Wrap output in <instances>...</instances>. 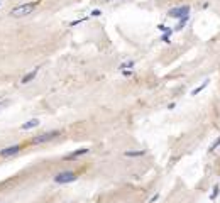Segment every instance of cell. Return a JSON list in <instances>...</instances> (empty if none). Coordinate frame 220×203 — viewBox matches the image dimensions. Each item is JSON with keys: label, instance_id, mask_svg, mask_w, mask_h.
I'll return each instance as SVG.
<instances>
[{"label": "cell", "instance_id": "8fae6325", "mask_svg": "<svg viewBox=\"0 0 220 203\" xmlns=\"http://www.w3.org/2000/svg\"><path fill=\"white\" fill-rule=\"evenodd\" d=\"M188 20H190V15H186V17H183V19L178 20V24H176V27H174V32H180L186 27V24H188Z\"/></svg>", "mask_w": 220, "mask_h": 203}, {"label": "cell", "instance_id": "9a60e30c", "mask_svg": "<svg viewBox=\"0 0 220 203\" xmlns=\"http://www.w3.org/2000/svg\"><path fill=\"white\" fill-rule=\"evenodd\" d=\"M219 147H220V135L210 144V147H208V152H213V151H215V149H219Z\"/></svg>", "mask_w": 220, "mask_h": 203}, {"label": "cell", "instance_id": "30bf717a", "mask_svg": "<svg viewBox=\"0 0 220 203\" xmlns=\"http://www.w3.org/2000/svg\"><path fill=\"white\" fill-rule=\"evenodd\" d=\"M136 68V61L134 59H127V61H124V63H120L119 64V69L120 71H125V69H134Z\"/></svg>", "mask_w": 220, "mask_h": 203}, {"label": "cell", "instance_id": "d6986e66", "mask_svg": "<svg viewBox=\"0 0 220 203\" xmlns=\"http://www.w3.org/2000/svg\"><path fill=\"white\" fill-rule=\"evenodd\" d=\"M85 20H86V17H83V19H76V20H73V22H71L70 26H71V27H75V26H78V24H81V22H85Z\"/></svg>", "mask_w": 220, "mask_h": 203}, {"label": "cell", "instance_id": "7c38bea8", "mask_svg": "<svg viewBox=\"0 0 220 203\" xmlns=\"http://www.w3.org/2000/svg\"><path fill=\"white\" fill-rule=\"evenodd\" d=\"M208 83H210V80H205V81H203L201 85H198V87L195 88V90H191V95H193V97H196L198 93H201V91H203L205 88L208 87Z\"/></svg>", "mask_w": 220, "mask_h": 203}, {"label": "cell", "instance_id": "2e32d148", "mask_svg": "<svg viewBox=\"0 0 220 203\" xmlns=\"http://www.w3.org/2000/svg\"><path fill=\"white\" fill-rule=\"evenodd\" d=\"M156 27H158V30H161L163 34H166V32H174V29H171V27H168V26H164V24H158Z\"/></svg>", "mask_w": 220, "mask_h": 203}, {"label": "cell", "instance_id": "5bb4252c", "mask_svg": "<svg viewBox=\"0 0 220 203\" xmlns=\"http://www.w3.org/2000/svg\"><path fill=\"white\" fill-rule=\"evenodd\" d=\"M171 36H173V32H166V34H161L159 41H163L164 44H171Z\"/></svg>", "mask_w": 220, "mask_h": 203}, {"label": "cell", "instance_id": "3957f363", "mask_svg": "<svg viewBox=\"0 0 220 203\" xmlns=\"http://www.w3.org/2000/svg\"><path fill=\"white\" fill-rule=\"evenodd\" d=\"M61 134H63L61 130H48V132H42V134L34 135V137L29 141V144H34V145L48 144V142H51V141H54L56 137H59Z\"/></svg>", "mask_w": 220, "mask_h": 203}, {"label": "cell", "instance_id": "277c9868", "mask_svg": "<svg viewBox=\"0 0 220 203\" xmlns=\"http://www.w3.org/2000/svg\"><path fill=\"white\" fill-rule=\"evenodd\" d=\"M190 5H180V7H173V9L168 10V17H171V19H183V17H186V15H190Z\"/></svg>", "mask_w": 220, "mask_h": 203}, {"label": "cell", "instance_id": "6da1fadb", "mask_svg": "<svg viewBox=\"0 0 220 203\" xmlns=\"http://www.w3.org/2000/svg\"><path fill=\"white\" fill-rule=\"evenodd\" d=\"M42 0H32V2H27V3H20L17 7H14V9L9 10V15L10 17H15V19H19V17H26V15H29L34 12V9L39 5Z\"/></svg>", "mask_w": 220, "mask_h": 203}, {"label": "cell", "instance_id": "603a6c76", "mask_svg": "<svg viewBox=\"0 0 220 203\" xmlns=\"http://www.w3.org/2000/svg\"><path fill=\"white\" fill-rule=\"evenodd\" d=\"M0 5H2V0H0Z\"/></svg>", "mask_w": 220, "mask_h": 203}, {"label": "cell", "instance_id": "e0dca14e", "mask_svg": "<svg viewBox=\"0 0 220 203\" xmlns=\"http://www.w3.org/2000/svg\"><path fill=\"white\" fill-rule=\"evenodd\" d=\"M90 15H91V17H100V15H102V10H100V9H93V10L90 12Z\"/></svg>", "mask_w": 220, "mask_h": 203}, {"label": "cell", "instance_id": "8992f818", "mask_svg": "<svg viewBox=\"0 0 220 203\" xmlns=\"http://www.w3.org/2000/svg\"><path fill=\"white\" fill-rule=\"evenodd\" d=\"M39 71H41V66H34L29 73H26L24 76L20 78V85H27V83H30V81H34Z\"/></svg>", "mask_w": 220, "mask_h": 203}, {"label": "cell", "instance_id": "52a82bcc", "mask_svg": "<svg viewBox=\"0 0 220 203\" xmlns=\"http://www.w3.org/2000/svg\"><path fill=\"white\" fill-rule=\"evenodd\" d=\"M90 152V149L88 147H80V149H75V151H71L70 154L64 156V159H68V161H73V159H76V157H81V156L88 154Z\"/></svg>", "mask_w": 220, "mask_h": 203}, {"label": "cell", "instance_id": "44dd1931", "mask_svg": "<svg viewBox=\"0 0 220 203\" xmlns=\"http://www.w3.org/2000/svg\"><path fill=\"white\" fill-rule=\"evenodd\" d=\"M174 107H176V103H174V102H171L169 105H168V108H169V110H173V108H174Z\"/></svg>", "mask_w": 220, "mask_h": 203}, {"label": "cell", "instance_id": "ac0fdd59", "mask_svg": "<svg viewBox=\"0 0 220 203\" xmlns=\"http://www.w3.org/2000/svg\"><path fill=\"white\" fill-rule=\"evenodd\" d=\"M159 196H161V193H154V195L149 198V203H156L158 200H159Z\"/></svg>", "mask_w": 220, "mask_h": 203}, {"label": "cell", "instance_id": "ba28073f", "mask_svg": "<svg viewBox=\"0 0 220 203\" xmlns=\"http://www.w3.org/2000/svg\"><path fill=\"white\" fill-rule=\"evenodd\" d=\"M39 125H41V118L34 117V118H30L27 122H24L20 125V130H30V129H36V127H39Z\"/></svg>", "mask_w": 220, "mask_h": 203}, {"label": "cell", "instance_id": "ffe728a7", "mask_svg": "<svg viewBox=\"0 0 220 203\" xmlns=\"http://www.w3.org/2000/svg\"><path fill=\"white\" fill-rule=\"evenodd\" d=\"M122 75L124 76H132L134 75V69H125V71H122Z\"/></svg>", "mask_w": 220, "mask_h": 203}, {"label": "cell", "instance_id": "5b68a950", "mask_svg": "<svg viewBox=\"0 0 220 203\" xmlns=\"http://www.w3.org/2000/svg\"><path fill=\"white\" fill-rule=\"evenodd\" d=\"M22 147H24V144H12V145H7V147L0 149V157H2V159L14 157V156H17L20 151H22Z\"/></svg>", "mask_w": 220, "mask_h": 203}, {"label": "cell", "instance_id": "9c48e42d", "mask_svg": "<svg viewBox=\"0 0 220 203\" xmlns=\"http://www.w3.org/2000/svg\"><path fill=\"white\" fill-rule=\"evenodd\" d=\"M147 154L146 149H137V151H124V156L125 157H142V156Z\"/></svg>", "mask_w": 220, "mask_h": 203}, {"label": "cell", "instance_id": "7402d4cb", "mask_svg": "<svg viewBox=\"0 0 220 203\" xmlns=\"http://www.w3.org/2000/svg\"><path fill=\"white\" fill-rule=\"evenodd\" d=\"M105 2H115V0H105Z\"/></svg>", "mask_w": 220, "mask_h": 203}, {"label": "cell", "instance_id": "4fadbf2b", "mask_svg": "<svg viewBox=\"0 0 220 203\" xmlns=\"http://www.w3.org/2000/svg\"><path fill=\"white\" fill-rule=\"evenodd\" d=\"M220 195V184H215L213 188H212V193H210V202H215L217 198H219Z\"/></svg>", "mask_w": 220, "mask_h": 203}, {"label": "cell", "instance_id": "7a4b0ae2", "mask_svg": "<svg viewBox=\"0 0 220 203\" xmlns=\"http://www.w3.org/2000/svg\"><path fill=\"white\" fill-rule=\"evenodd\" d=\"M80 178V173L78 171H71V169H66V171H59L53 176V181L56 184H70L73 181H76Z\"/></svg>", "mask_w": 220, "mask_h": 203}]
</instances>
